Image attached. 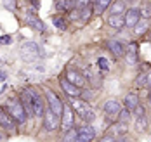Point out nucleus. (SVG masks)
Listing matches in <instances>:
<instances>
[{"label":"nucleus","mask_w":151,"mask_h":142,"mask_svg":"<svg viewBox=\"0 0 151 142\" xmlns=\"http://www.w3.org/2000/svg\"><path fill=\"white\" fill-rule=\"evenodd\" d=\"M19 54H21L23 61H26V63H33V61L40 59L42 50H40V45H38L37 42H24V44L21 45Z\"/></svg>","instance_id":"nucleus-1"},{"label":"nucleus","mask_w":151,"mask_h":142,"mask_svg":"<svg viewBox=\"0 0 151 142\" xmlns=\"http://www.w3.org/2000/svg\"><path fill=\"white\" fill-rule=\"evenodd\" d=\"M5 111L14 118L17 123H23V121H26V113L23 109V104H21V101H17L14 97H11L7 102H5Z\"/></svg>","instance_id":"nucleus-2"},{"label":"nucleus","mask_w":151,"mask_h":142,"mask_svg":"<svg viewBox=\"0 0 151 142\" xmlns=\"http://www.w3.org/2000/svg\"><path fill=\"white\" fill-rule=\"evenodd\" d=\"M45 99H47V106L52 109V113L56 114V116H59L61 118V113H63V101H61L59 97L56 95V92H52V90H45Z\"/></svg>","instance_id":"nucleus-3"},{"label":"nucleus","mask_w":151,"mask_h":142,"mask_svg":"<svg viewBox=\"0 0 151 142\" xmlns=\"http://www.w3.org/2000/svg\"><path fill=\"white\" fill-rule=\"evenodd\" d=\"M73 121H75V111L71 109L70 104H64L63 113H61V128H63V132L73 128Z\"/></svg>","instance_id":"nucleus-4"},{"label":"nucleus","mask_w":151,"mask_h":142,"mask_svg":"<svg viewBox=\"0 0 151 142\" xmlns=\"http://www.w3.org/2000/svg\"><path fill=\"white\" fill-rule=\"evenodd\" d=\"M28 92H30L31 102H33V114L37 118H42L44 116V109H45L44 101H42V95H40L38 90H35V88H28Z\"/></svg>","instance_id":"nucleus-5"},{"label":"nucleus","mask_w":151,"mask_h":142,"mask_svg":"<svg viewBox=\"0 0 151 142\" xmlns=\"http://www.w3.org/2000/svg\"><path fill=\"white\" fill-rule=\"evenodd\" d=\"M44 126H45V130L49 132H54V130H58V126H59V116H56L50 108H45L44 109Z\"/></svg>","instance_id":"nucleus-6"},{"label":"nucleus","mask_w":151,"mask_h":142,"mask_svg":"<svg viewBox=\"0 0 151 142\" xmlns=\"http://www.w3.org/2000/svg\"><path fill=\"white\" fill-rule=\"evenodd\" d=\"M66 80L70 81V83H73L75 87H83L85 85V76L82 75V73H78V71H75V69H68V73H66Z\"/></svg>","instance_id":"nucleus-7"},{"label":"nucleus","mask_w":151,"mask_h":142,"mask_svg":"<svg viewBox=\"0 0 151 142\" xmlns=\"http://www.w3.org/2000/svg\"><path fill=\"white\" fill-rule=\"evenodd\" d=\"M96 137V130H94V126L92 125H85L82 126L80 130H78V142H91L92 139Z\"/></svg>","instance_id":"nucleus-8"},{"label":"nucleus","mask_w":151,"mask_h":142,"mask_svg":"<svg viewBox=\"0 0 151 142\" xmlns=\"http://www.w3.org/2000/svg\"><path fill=\"white\" fill-rule=\"evenodd\" d=\"M61 88L66 92V95H70L71 99H78V97H80V94H82V92H80V88H78V87H75L73 83H70L66 78H61Z\"/></svg>","instance_id":"nucleus-9"},{"label":"nucleus","mask_w":151,"mask_h":142,"mask_svg":"<svg viewBox=\"0 0 151 142\" xmlns=\"http://www.w3.org/2000/svg\"><path fill=\"white\" fill-rule=\"evenodd\" d=\"M21 104H23V109H24V113H26L28 118H30V116H35V114H33V102H31V95H30V92H28V88L21 92Z\"/></svg>","instance_id":"nucleus-10"},{"label":"nucleus","mask_w":151,"mask_h":142,"mask_svg":"<svg viewBox=\"0 0 151 142\" xmlns=\"http://www.w3.org/2000/svg\"><path fill=\"white\" fill-rule=\"evenodd\" d=\"M103 109H104V113L108 114V116H116L118 113H120L122 109V106H120V102L116 101V99H109V101H106L104 102V106H103Z\"/></svg>","instance_id":"nucleus-11"},{"label":"nucleus","mask_w":151,"mask_h":142,"mask_svg":"<svg viewBox=\"0 0 151 142\" xmlns=\"http://www.w3.org/2000/svg\"><path fill=\"white\" fill-rule=\"evenodd\" d=\"M16 123H17V121H16L7 111L0 109V125L4 126V128H7V130H16Z\"/></svg>","instance_id":"nucleus-12"},{"label":"nucleus","mask_w":151,"mask_h":142,"mask_svg":"<svg viewBox=\"0 0 151 142\" xmlns=\"http://www.w3.org/2000/svg\"><path fill=\"white\" fill-rule=\"evenodd\" d=\"M125 26H129V28H134L137 23H139V19H141V14H139V9H129L127 12H125Z\"/></svg>","instance_id":"nucleus-13"},{"label":"nucleus","mask_w":151,"mask_h":142,"mask_svg":"<svg viewBox=\"0 0 151 142\" xmlns=\"http://www.w3.org/2000/svg\"><path fill=\"white\" fill-rule=\"evenodd\" d=\"M125 61L129 64H136L137 63V44H129V47H127V50H125Z\"/></svg>","instance_id":"nucleus-14"},{"label":"nucleus","mask_w":151,"mask_h":142,"mask_svg":"<svg viewBox=\"0 0 151 142\" xmlns=\"http://www.w3.org/2000/svg\"><path fill=\"white\" fill-rule=\"evenodd\" d=\"M108 49H109L116 57H122V56L125 54V47H123V44L118 42V40H109V42H108Z\"/></svg>","instance_id":"nucleus-15"},{"label":"nucleus","mask_w":151,"mask_h":142,"mask_svg":"<svg viewBox=\"0 0 151 142\" xmlns=\"http://www.w3.org/2000/svg\"><path fill=\"white\" fill-rule=\"evenodd\" d=\"M108 24H109L111 28H116V30H120L122 26L125 24L123 14H109V17H108Z\"/></svg>","instance_id":"nucleus-16"},{"label":"nucleus","mask_w":151,"mask_h":142,"mask_svg":"<svg viewBox=\"0 0 151 142\" xmlns=\"http://www.w3.org/2000/svg\"><path fill=\"white\" fill-rule=\"evenodd\" d=\"M139 104V97H137L134 92H130V94H127L125 95V108L129 111H132V109H136V106Z\"/></svg>","instance_id":"nucleus-17"},{"label":"nucleus","mask_w":151,"mask_h":142,"mask_svg":"<svg viewBox=\"0 0 151 142\" xmlns=\"http://www.w3.org/2000/svg\"><path fill=\"white\" fill-rule=\"evenodd\" d=\"M111 5V14H123L125 12V0H116V2H113V4H109Z\"/></svg>","instance_id":"nucleus-18"},{"label":"nucleus","mask_w":151,"mask_h":142,"mask_svg":"<svg viewBox=\"0 0 151 142\" xmlns=\"http://www.w3.org/2000/svg\"><path fill=\"white\" fill-rule=\"evenodd\" d=\"M26 23L30 24L31 28H35L37 31H44V30H45V26H44V23H42L40 19H37L35 16H28V17H26Z\"/></svg>","instance_id":"nucleus-19"},{"label":"nucleus","mask_w":151,"mask_h":142,"mask_svg":"<svg viewBox=\"0 0 151 142\" xmlns=\"http://www.w3.org/2000/svg\"><path fill=\"white\" fill-rule=\"evenodd\" d=\"M87 108H89V106H87V102H85V101H78V99H73V101H71V109L76 111L78 114H80V113H83Z\"/></svg>","instance_id":"nucleus-20"},{"label":"nucleus","mask_w":151,"mask_h":142,"mask_svg":"<svg viewBox=\"0 0 151 142\" xmlns=\"http://www.w3.org/2000/svg\"><path fill=\"white\" fill-rule=\"evenodd\" d=\"M56 9L58 11H70V9H73V0H56Z\"/></svg>","instance_id":"nucleus-21"},{"label":"nucleus","mask_w":151,"mask_h":142,"mask_svg":"<svg viewBox=\"0 0 151 142\" xmlns=\"http://www.w3.org/2000/svg\"><path fill=\"white\" fill-rule=\"evenodd\" d=\"M78 139V130L75 128H70L64 132V137H63V142H75Z\"/></svg>","instance_id":"nucleus-22"},{"label":"nucleus","mask_w":151,"mask_h":142,"mask_svg":"<svg viewBox=\"0 0 151 142\" xmlns=\"http://www.w3.org/2000/svg\"><path fill=\"white\" fill-rule=\"evenodd\" d=\"M127 132V123H123V121H118L116 125L113 126L111 130H109V135H116V133H125Z\"/></svg>","instance_id":"nucleus-23"},{"label":"nucleus","mask_w":151,"mask_h":142,"mask_svg":"<svg viewBox=\"0 0 151 142\" xmlns=\"http://www.w3.org/2000/svg\"><path fill=\"white\" fill-rule=\"evenodd\" d=\"M134 31H136V35L142 36L144 33L148 31V23H146V21H141V19H139V23H137L136 26H134Z\"/></svg>","instance_id":"nucleus-24"},{"label":"nucleus","mask_w":151,"mask_h":142,"mask_svg":"<svg viewBox=\"0 0 151 142\" xmlns=\"http://www.w3.org/2000/svg\"><path fill=\"white\" fill-rule=\"evenodd\" d=\"M80 118H82V120H85L87 123H92V121L96 120V114H94V111H92L91 108H87L83 113H80Z\"/></svg>","instance_id":"nucleus-25"},{"label":"nucleus","mask_w":151,"mask_h":142,"mask_svg":"<svg viewBox=\"0 0 151 142\" xmlns=\"http://www.w3.org/2000/svg\"><path fill=\"white\" fill-rule=\"evenodd\" d=\"M109 4H111V0H97V2H96V11H97V14L104 12L106 9L109 7Z\"/></svg>","instance_id":"nucleus-26"},{"label":"nucleus","mask_w":151,"mask_h":142,"mask_svg":"<svg viewBox=\"0 0 151 142\" xmlns=\"http://www.w3.org/2000/svg\"><path fill=\"white\" fill-rule=\"evenodd\" d=\"M130 120V111L127 109H120V113H118V121H123V123H127Z\"/></svg>","instance_id":"nucleus-27"},{"label":"nucleus","mask_w":151,"mask_h":142,"mask_svg":"<svg viewBox=\"0 0 151 142\" xmlns=\"http://www.w3.org/2000/svg\"><path fill=\"white\" fill-rule=\"evenodd\" d=\"M85 7H89V0H73V9L82 11Z\"/></svg>","instance_id":"nucleus-28"},{"label":"nucleus","mask_w":151,"mask_h":142,"mask_svg":"<svg viewBox=\"0 0 151 142\" xmlns=\"http://www.w3.org/2000/svg\"><path fill=\"white\" fill-rule=\"evenodd\" d=\"M139 14H141V17H151V7L150 5H142L141 9H139Z\"/></svg>","instance_id":"nucleus-29"},{"label":"nucleus","mask_w":151,"mask_h":142,"mask_svg":"<svg viewBox=\"0 0 151 142\" xmlns=\"http://www.w3.org/2000/svg\"><path fill=\"white\" fill-rule=\"evenodd\" d=\"M97 66L103 69V71H108L109 69V64H108V59H104V57H99L97 59Z\"/></svg>","instance_id":"nucleus-30"},{"label":"nucleus","mask_w":151,"mask_h":142,"mask_svg":"<svg viewBox=\"0 0 151 142\" xmlns=\"http://www.w3.org/2000/svg\"><path fill=\"white\" fill-rule=\"evenodd\" d=\"M54 26H58L59 30H66V21L63 17H54Z\"/></svg>","instance_id":"nucleus-31"},{"label":"nucleus","mask_w":151,"mask_h":142,"mask_svg":"<svg viewBox=\"0 0 151 142\" xmlns=\"http://www.w3.org/2000/svg\"><path fill=\"white\" fill-rule=\"evenodd\" d=\"M2 4H4V7L7 11H14L16 9V0H2Z\"/></svg>","instance_id":"nucleus-32"},{"label":"nucleus","mask_w":151,"mask_h":142,"mask_svg":"<svg viewBox=\"0 0 151 142\" xmlns=\"http://www.w3.org/2000/svg\"><path fill=\"white\" fill-rule=\"evenodd\" d=\"M91 14H92V11L89 9V7H85V9H82V14H80V19H82V21H87V19L91 17Z\"/></svg>","instance_id":"nucleus-33"},{"label":"nucleus","mask_w":151,"mask_h":142,"mask_svg":"<svg viewBox=\"0 0 151 142\" xmlns=\"http://www.w3.org/2000/svg\"><path fill=\"white\" fill-rule=\"evenodd\" d=\"M136 85L137 87H142V85H146V73H141L136 80Z\"/></svg>","instance_id":"nucleus-34"},{"label":"nucleus","mask_w":151,"mask_h":142,"mask_svg":"<svg viewBox=\"0 0 151 142\" xmlns=\"http://www.w3.org/2000/svg\"><path fill=\"white\" fill-rule=\"evenodd\" d=\"M146 126H148V123H146V118H144V116H139V118H137V128L144 130Z\"/></svg>","instance_id":"nucleus-35"},{"label":"nucleus","mask_w":151,"mask_h":142,"mask_svg":"<svg viewBox=\"0 0 151 142\" xmlns=\"http://www.w3.org/2000/svg\"><path fill=\"white\" fill-rule=\"evenodd\" d=\"M136 116L139 118V116H144V108L141 106V104H137L136 106Z\"/></svg>","instance_id":"nucleus-36"},{"label":"nucleus","mask_w":151,"mask_h":142,"mask_svg":"<svg viewBox=\"0 0 151 142\" xmlns=\"http://www.w3.org/2000/svg\"><path fill=\"white\" fill-rule=\"evenodd\" d=\"M99 142H115V139H113V135H104Z\"/></svg>","instance_id":"nucleus-37"},{"label":"nucleus","mask_w":151,"mask_h":142,"mask_svg":"<svg viewBox=\"0 0 151 142\" xmlns=\"http://www.w3.org/2000/svg\"><path fill=\"white\" fill-rule=\"evenodd\" d=\"M80 97H83V99H91L92 92H91V90H85V92H82V94H80Z\"/></svg>","instance_id":"nucleus-38"},{"label":"nucleus","mask_w":151,"mask_h":142,"mask_svg":"<svg viewBox=\"0 0 151 142\" xmlns=\"http://www.w3.org/2000/svg\"><path fill=\"white\" fill-rule=\"evenodd\" d=\"M0 44H11V36H4V38H0Z\"/></svg>","instance_id":"nucleus-39"},{"label":"nucleus","mask_w":151,"mask_h":142,"mask_svg":"<svg viewBox=\"0 0 151 142\" xmlns=\"http://www.w3.org/2000/svg\"><path fill=\"white\" fill-rule=\"evenodd\" d=\"M146 85H150V87H151V73L146 75Z\"/></svg>","instance_id":"nucleus-40"},{"label":"nucleus","mask_w":151,"mask_h":142,"mask_svg":"<svg viewBox=\"0 0 151 142\" xmlns=\"http://www.w3.org/2000/svg\"><path fill=\"white\" fill-rule=\"evenodd\" d=\"M4 80H5V73L2 71V73H0V81H4Z\"/></svg>","instance_id":"nucleus-41"},{"label":"nucleus","mask_w":151,"mask_h":142,"mask_svg":"<svg viewBox=\"0 0 151 142\" xmlns=\"http://www.w3.org/2000/svg\"><path fill=\"white\" fill-rule=\"evenodd\" d=\"M148 101H150V106H151V92H150V95H148Z\"/></svg>","instance_id":"nucleus-42"},{"label":"nucleus","mask_w":151,"mask_h":142,"mask_svg":"<svg viewBox=\"0 0 151 142\" xmlns=\"http://www.w3.org/2000/svg\"><path fill=\"white\" fill-rule=\"evenodd\" d=\"M96 2H97V0H89V4H96Z\"/></svg>","instance_id":"nucleus-43"},{"label":"nucleus","mask_w":151,"mask_h":142,"mask_svg":"<svg viewBox=\"0 0 151 142\" xmlns=\"http://www.w3.org/2000/svg\"><path fill=\"white\" fill-rule=\"evenodd\" d=\"M148 40H150V42H151V31H150V36H148Z\"/></svg>","instance_id":"nucleus-44"},{"label":"nucleus","mask_w":151,"mask_h":142,"mask_svg":"<svg viewBox=\"0 0 151 142\" xmlns=\"http://www.w3.org/2000/svg\"><path fill=\"white\" fill-rule=\"evenodd\" d=\"M115 142H125V141H123V139H120V141H115Z\"/></svg>","instance_id":"nucleus-45"},{"label":"nucleus","mask_w":151,"mask_h":142,"mask_svg":"<svg viewBox=\"0 0 151 142\" xmlns=\"http://www.w3.org/2000/svg\"><path fill=\"white\" fill-rule=\"evenodd\" d=\"M125 2H127V0H125Z\"/></svg>","instance_id":"nucleus-46"}]
</instances>
